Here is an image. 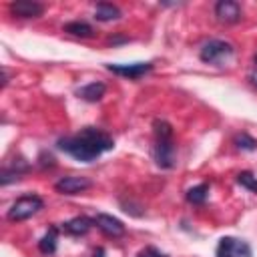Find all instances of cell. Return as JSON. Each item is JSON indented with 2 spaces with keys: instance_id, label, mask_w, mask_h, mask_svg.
Masks as SVG:
<instances>
[{
  "instance_id": "6da1fadb",
  "label": "cell",
  "mask_w": 257,
  "mask_h": 257,
  "mask_svg": "<svg viewBox=\"0 0 257 257\" xmlns=\"http://www.w3.org/2000/svg\"><path fill=\"white\" fill-rule=\"evenodd\" d=\"M56 147L80 163H90V161L98 159L102 153L112 151L114 141L108 133H104L96 126H84L74 135L58 139Z\"/></svg>"
},
{
  "instance_id": "7a4b0ae2",
  "label": "cell",
  "mask_w": 257,
  "mask_h": 257,
  "mask_svg": "<svg viewBox=\"0 0 257 257\" xmlns=\"http://www.w3.org/2000/svg\"><path fill=\"white\" fill-rule=\"evenodd\" d=\"M153 131H155V147H153L155 163L161 169H173L177 163V145L171 122L157 118L153 122Z\"/></svg>"
},
{
  "instance_id": "3957f363",
  "label": "cell",
  "mask_w": 257,
  "mask_h": 257,
  "mask_svg": "<svg viewBox=\"0 0 257 257\" xmlns=\"http://www.w3.org/2000/svg\"><path fill=\"white\" fill-rule=\"evenodd\" d=\"M44 207V201L38 197V195H32V193H28V195H22V197H18L14 203H12V207L8 209V221H26V219H30L32 215H36L40 209Z\"/></svg>"
},
{
  "instance_id": "277c9868",
  "label": "cell",
  "mask_w": 257,
  "mask_h": 257,
  "mask_svg": "<svg viewBox=\"0 0 257 257\" xmlns=\"http://www.w3.org/2000/svg\"><path fill=\"white\" fill-rule=\"evenodd\" d=\"M215 255L217 257H251L253 251H251V245L239 237H223L219 239Z\"/></svg>"
},
{
  "instance_id": "5b68a950",
  "label": "cell",
  "mask_w": 257,
  "mask_h": 257,
  "mask_svg": "<svg viewBox=\"0 0 257 257\" xmlns=\"http://www.w3.org/2000/svg\"><path fill=\"white\" fill-rule=\"evenodd\" d=\"M233 54V46L225 40H209L203 44L199 56L203 62H209V64H219L223 58L231 56Z\"/></svg>"
},
{
  "instance_id": "8992f818",
  "label": "cell",
  "mask_w": 257,
  "mask_h": 257,
  "mask_svg": "<svg viewBox=\"0 0 257 257\" xmlns=\"http://www.w3.org/2000/svg\"><path fill=\"white\" fill-rule=\"evenodd\" d=\"M92 187V181L86 179V177H76V175H68V177H62L54 183V189L62 195H78L86 189Z\"/></svg>"
},
{
  "instance_id": "52a82bcc",
  "label": "cell",
  "mask_w": 257,
  "mask_h": 257,
  "mask_svg": "<svg viewBox=\"0 0 257 257\" xmlns=\"http://www.w3.org/2000/svg\"><path fill=\"white\" fill-rule=\"evenodd\" d=\"M106 68L112 74L124 76L128 80H137L153 70V62H133V64H106Z\"/></svg>"
},
{
  "instance_id": "ba28073f",
  "label": "cell",
  "mask_w": 257,
  "mask_h": 257,
  "mask_svg": "<svg viewBox=\"0 0 257 257\" xmlns=\"http://www.w3.org/2000/svg\"><path fill=\"white\" fill-rule=\"evenodd\" d=\"M92 219H94V225H96V227H98L106 237L116 239V237H122V235L126 233V229H124L122 221H120V219H116V217H112V215L96 213Z\"/></svg>"
},
{
  "instance_id": "9c48e42d",
  "label": "cell",
  "mask_w": 257,
  "mask_h": 257,
  "mask_svg": "<svg viewBox=\"0 0 257 257\" xmlns=\"http://www.w3.org/2000/svg\"><path fill=\"white\" fill-rule=\"evenodd\" d=\"M10 14L18 16V18H38L44 12V4L34 2V0H14L8 6Z\"/></svg>"
},
{
  "instance_id": "30bf717a",
  "label": "cell",
  "mask_w": 257,
  "mask_h": 257,
  "mask_svg": "<svg viewBox=\"0 0 257 257\" xmlns=\"http://www.w3.org/2000/svg\"><path fill=\"white\" fill-rule=\"evenodd\" d=\"M215 16L219 22L235 24L241 20V6L235 0H219L215 4Z\"/></svg>"
},
{
  "instance_id": "8fae6325",
  "label": "cell",
  "mask_w": 257,
  "mask_h": 257,
  "mask_svg": "<svg viewBox=\"0 0 257 257\" xmlns=\"http://www.w3.org/2000/svg\"><path fill=\"white\" fill-rule=\"evenodd\" d=\"M92 223H94V219H90V217H86V215H78V217H72L70 221L62 223V231H64L66 235L80 237V235H84V233L90 231Z\"/></svg>"
},
{
  "instance_id": "7c38bea8",
  "label": "cell",
  "mask_w": 257,
  "mask_h": 257,
  "mask_svg": "<svg viewBox=\"0 0 257 257\" xmlns=\"http://www.w3.org/2000/svg\"><path fill=\"white\" fill-rule=\"evenodd\" d=\"M104 92H106L104 82L94 80V82H88V84L80 86V88L76 90V96L82 98V100H86V102H96V100H100V98L104 96Z\"/></svg>"
},
{
  "instance_id": "4fadbf2b",
  "label": "cell",
  "mask_w": 257,
  "mask_h": 257,
  "mask_svg": "<svg viewBox=\"0 0 257 257\" xmlns=\"http://www.w3.org/2000/svg\"><path fill=\"white\" fill-rule=\"evenodd\" d=\"M28 169H30L28 163H24L22 159H18L14 165H4V167H2V173H0V183H2V185L12 183V181L20 179V175L26 173Z\"/></svg>"
},
{
  "instance_id": "5bb4252c",
  "label": "cell",
  "mask_w": 257,
  "mask_h": 257,
  "mask_svg": "<svg viewBox=\"0 0 257 257\" xmlns=\"http://www.w3.org/2000/svg\"><path fill=\"white\" fill-rule=\"evenodd\" d=\"M56 245H58V227L52 225L44 235L42 239L38 241V251L42 255H54L56 253Z\"/></svg>"
},
{
  "instance_id": "9a60e30c",
  "label": "cell",
  "mask_w": 257,
  "mask_h": 257,
  "mask_svg": "<svg viewBox=\"0 0 257 257\" xmlns=\"http://www.w3.org/2000/svg\"><path fill=\"white\" fill-rule=\"evenodd\" d=\"M62 30L66 34H72V36H78V38H92L94 36V28L88 22H82V20H72V22L64 24Z\"/></svg>"
},
{
  "instance_id": "2e32d148",
  "label": "cell",
  "mask_w": 257,
  "mask_h": 257,
  "mask_svg": "<svg viewBox=\"0 0 257 257\" xmlns=\"http://www.w3.org/2000/svg\"><path fill=\"white\" fill-rule=\"evenodd\" d=\"M94 18L100 20V22L116 20V18H120V10L110 2H98L96 8H94Z\"/></svg>"
},
{
  "instance_id": "e0dca14e",
  "label": "cell",
  "mask_w": 257,
  "mask_h": 257,
  "mask_svg": "<svg viewBox=\"0 0 257 257\" xmlns=\"http://www.w3.org/2000/svg\"><path fill=\"white\" fill-rule=\"evenodd\" d=\"M207 197H209V183H201L187 191V201L191 205H203L207 201Z\"/></svg>"
},
{
  "instance_id": "ac0fdd59",
  "label": "cell",
  "mask_w": 257,
  "mask_h": 257,
  "mask_svg": "<svg viewBox=\"0 0 257 257\" xmlns=\"http://www.w3.org/2000/svg\"><path fill=\"white\" fill-rule=\"evenodd\" d=\"M237 183H239L243 189H247V191H251V193H257V177H255L251 171H241V173L237 175Z\"/></svg>"
},
{
  "instance_id": "d6986e66",
  "label": "cell",
  "mask_w": 257,
  "mask_h": 257,
  "mask_svg": "<svg viewBox=\"0 0 257 257\" xmlns=\"http://www.w3.org/2000/svg\"><path fill=\"white\" fill-rule=\"evenodd\" d=\"M233 143H235L237 149H241V151H255V149H257V139H253V137L247 135V133L237 135V137L233 139Z\"/></svg>"
},
{
  "instance_id": "ffe728a7",
  "label": "cell",
  "mask_w": 257,
  "mask_h": 257,
  "mask_svg": "<svg viewBox=\"0 0 257 257\" xmlns=\"http://www.w3.org/2000/svg\"><path fill=\"white\" fill-rule=\"evenodd\" d=\"M137 257H169V255H167V253H163V251H159L157 247L149 245V247L141 249V251L137 253Z\"/></svg>"
},
{
  "instance_id": "44dd1931",
  "label": "cell",
  "mask_w": 257,
  "mask_h": 257,
  "mask_svg": "<svg viewBox=\"0 0 257 257\" xmlns=\"http://www.w3.org/2000/svg\"><path fill=\"white\" fill-rule=\"evenodd\" d=\"M40 165H42V167H54L56 163H54V157H52L50 153H48V155L42 153V155H40Z\"/></svg>"
},
{
  "instance_id": "7402d4cb",
  "label": "cell",
  "mask_w": 257,
  "mask_h": 257,
  "mask_svg": "<svg viewBox=\"0 0 257 257\" xmlns=\"http://www.w3.org/2000/svg\"><path fill=\"white\" fill-rule=\"evenodd\" d=\"M249 80H251V84H253V86L257 88V68H255V70H253V72L249 74Z\"/></svg>"
},
{
  "instance_id": "603a6c76",
  "label": "cell",
  "mask_w": 257,
  "mask_h": 257,
  "mask_svg": "<svg viewBox=\"0 0 257 257\" xmlns=\"http://www.w3.org/2000/svg\"><path fill=\"white\" fill-rule=\"evenodd\" d=\"M92 257H104V249L102 247H96L94 253H92Z\"/></svg>"
},
{
  "instance_id": "cb8c5ba5",
  "label": "cell",
  "mask_w": 257,
  "mask_h": 257,
  "mask_svg": "<svg viewBox=\"0 0 257 257\" xmlns=\"http://www.w3.org/2000/svg\"><path fill=\"white\" fill-rule=\"evenodd\" d=\"M253 62H255V64H257V54H255V56H253Z\"/></svg>"
}]
</instances>
